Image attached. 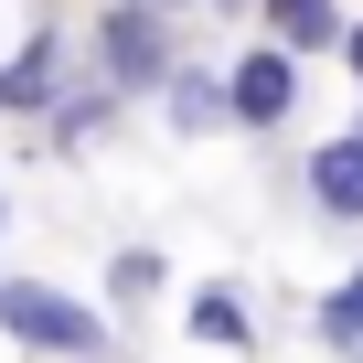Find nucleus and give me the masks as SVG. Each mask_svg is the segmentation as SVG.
<instances>
[{"label":"nucleus","instance_id":"obj_1","mask_svg":"<svg viewBox=\"0 0 363 363\" xmlns=\"http://www.w3.org/2000/svg\"><path fill=\"white\" fill-rule=\"evenodd\" d=\"M96 54L118 86H160L171 75V22H160V0H118V11L96 22Z\"/></svg>","mask_w":363,"mask_h":363},{"label":"nucleus","instance_id":"obj_2","mask_svg":"<svg viewBox=\"0 0 363 363\" xmlns=\"http://www.w3.org/2000/svg\"><path fill=\"white\" fill-rule=\"evenodd\" d=\"M0 320H11L22 342H54V352H96V342H107V320H96L86 299H54V289H33V278L0 289Z\"/></svg>","mask_w":363,"mask_h":363},{"label":"nucleus","instance_id":"obj_3","mask_svg":"<svg viewBox=\"0 0 363 363\" xmlns=\"http://www.w3.org/2000/svg\"><path fill=\"white\" fill-rule=\"evenodd\" d=\"M225 86H235V118H246V128H278V118L299 107V65H289L278 43H267V54H246Z\"/></svg>","mask_w":363,"mask_h":363},{"label":"nucleus","instance_id":"obj_4","mask_svg":"<svg viewBox=\"0 0 363 363\" xmlns=\"http://www.w3.org/2000/svg\"><path fill=\"white\" fill-rule=\"evenodd\" d=\"M310 193H320V214H363V139H331L320 160H310Z\"/></svg>","mask_w":363,"mask_h":363},{"label":"nucleus","instance_id":"obj_5","mask_svg":"<svg viewBox=\"0 0 363 363\" xmlns=\"http://www.w3.org/2000/svg\"><path fill=\"white\" fill-rule=\"evenodd\" d=\"M54 86H65V54H54V33H43V43H22L11 75H0V107H54Z\"/></svg>","mask_w":363,"mask_h":363},{"label":"nucleus","instance_id":"obj_6","mask_svg":"<svg viewBox=\"0 0 363 363\" xmlns=\"http://www.w3.org/2000/svg\"><path fill=\"white\" fill-rule=\"evenodd\" d=\"M267 22H278V54L299 43V54H320V43H352L342 22H331V0H267Z\"/></svg>","mask_w":363,"mask_h":363},{"label":"nucleus","instance_id":"obj_7","mask_svg":"<svg viewBox=\"0 0 363 363\" xmlns=\"http://www.w3.org/2000/svg\"><path fill=\"white\" fill-rule=\"evenodd\" d=\"M214 118H235V86H214V75H171V128H214Z\"/></svg>","mask_w":363,"mask_h":363},{"label":"nucleus","instance_id":"obj_8","mask_svg":"<svg viewBox=\"0 0 363 363\" xmlns=\"http://www.w3.org/2000/svg\"><path fill=\"white\" fill-rule=\"evenodd\" d=\"M107 289H118V299H128V310H139V299H150V289H160V257H150V246H128V257H118V267H107Z\"/></svg>","mask_w":363,"mask_h":363},{"label":"nucleus","instance_id":"obj_9","mask_svg":"<svg viewBox=\"0 0 363 363\" xmlns=\"http://www.w3.org/2000/svg\"><path fill=\"white\" fill-rule=\"evenodd\" d=\"M193 331H203V342H246V310H235L225 289H203V299H193Z\"/></svg>","mask_w":363,"mask_h":363},{"label":"nucleus","instance_id":"obj_10","mask_svg":"<svg viewBox=\"0 0 363 363\" xmlns=\"http://www.w3.org/2000/svg\"><path fill=\"white\" fill-rule=\"evenodd\" d=\"M320 331H331V342H342V352L363 363V289H342V299H320Z\"/></svg>","mask_w":363,"mask_h":363},{"label":"nucleus","instance_id":"obj_11","mask_svg":"<svg viewBox=\"0 0 363 363\" xmlns=\"http://www.w3.org/2000/svg\"><path fill=\"white\" fill-rule=\"evenodd\" d=\"M342 54H352V75H363V22H352V43H342Z\"/></svg>","mask_w":363,"mask_h":363},{"label":"nucleus","instance_id":"obj_12","mask_svg":"<svg viewBox=\"0 0 363 363\" xmlns=\"http://www.w3.org/2000/svg\"><path fill=\"white\" fill-rule=\"evenodd\" d=\"M352 289H363V278H352Z\"/></svg>","mask_w":363,"mask_h":363},{"label":"nucleus","instance_id":"obj_13","mask_svg":"<svg viewBox=\"0 0 363 363\" xmlns=\"http://www.w3.org/2000/svg\"><path fill=\"white\" fill-rule=\"evenodd\" d=\"M352 139H363V128H352Z\"/></svg>","mask_w":363,"mask_h":363}]
</instances>
